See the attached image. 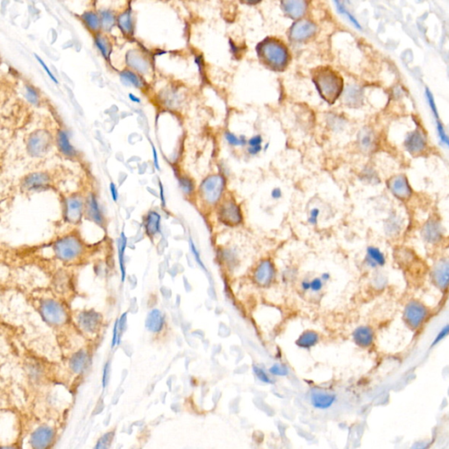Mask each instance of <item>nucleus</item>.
I'll return each instance as SVG.
<instances>
[{"label": "nucleus", "instance_id": "f257e3e1", "mask_svg": "<svg viewBox=\"0 0 449 449\" xmlns=\"http://www.w3.org/2000/svg\"><path fill=\"white\" fill-rule=\"evenodd\" d=\"M316 88L325 102L332 105L343 91V80L332 70L321 69L313 76Z\"/></svg>", "mask_w": 449, "mask_h": 449}, {"label": "nucleus", "instance_id": "f03ea898", "mask_svg": "<svg viewBox=\"0 0 449 449\" xmlns=\"http://www.w3.org/2000/svg\"><path fill=\"white\" fill-rule=\"evenodd\" d=\"M227 179L223 174H212L203 180L199 187V194L202 201L209 207L218 206L221 202L225 190Z\"/></svg>", "mask_w": 449, "mask_h": 449}, {"label": "nucleus", "instance_id": "7ed1b4c3", "mask_svg": "<svg viewBox=\"0 0 449 449\" xmlns=\"http://www.w3.org/2000/svg\"><path fill=\"white\" fill-rule=\"evenodd\" d=\"M258 52L266 64L276 71L283 70L288 64L289 54L286 48L275 40H267L261 43Z\"/></svg>", "mask_w": 449, "mask_h": 449}, {"label": "nucleus", "instance_id": "20e7f679", "mask_svg": "<svg viewBox=\"0 0 449 449\" xmlns=\"http://www.w3.org/2000/svg\"><path fill=\"white\" fill-rule=\"evenodd\" d=\"M217 211L218 219L225 226L235 227L240 226L243 221V212L241 205L235 198L225 196L219 203Z\"/></svg>", "mask_w": 449, "mask_h": 449}, {"label": "nucleus", "instance_id": "39448f33", "mask_svg": "<svg viewBox=\"0 0 449 449\" xmlns=\"http://www.w3.org/2000/svg\"><path fill=\"white\" fill-rule=\"evenodd\" d=\"M56 254L62 260H72L76 258L82 251V245L75 237L68 236L55 245Z\"/></svg>", "mask_w": 449, "mask_h": 449}, {"label": "nucleus", "instance_id": "423d86ee", "mask_svg": "<svg viewBox=\"0 0 449 449\" xmlns=\"http://www.w3.org/2000/svg\"><path fill=\"white\" fill-rule=\"evenodd\" d=\"M43 318L53 325H59L65 320V312L60 304L54 301H47L42 305Z\"/></svg>", "mask_w": 449, "mask_h": 449}, {"label": "nucleus", "instance_id": "0eeeda50", "mask_svg": "<svg viewBox=\"0 0 449 449\" xmlns=\"http://www.w3.org/2000/svg\"><path fill=\"white\" fill-rule=\"evenodd\" d=\"M404 317L412 328H417L426 317V310L417 302H410L407 305Z\"/></svg>", "mask_w": 449, "mask_h": 449}, {"label": "nucleus", "instance_id": "6e6552de", "mask_svg": "<svg viewBox=\"0 0 449 449\" xmlns=\"http://www.w3.org/2000/svg\"><path fill=\"white\" fill-rule=\"evenodd\" d=\"M389 186L393 194L401 200H407L412 194L410 184L408 183L406 177L403 175L393 177L389 182Z\"/></svg>", "mask_w": 449, "mask_h": 449}, {"label": "nucleus", "instance_id": "1a4fd4ad", "mask_svg": "<svg viewBox=\"0 0 449 449\" xmlns=\"http://www.w3.org/2000/svg\"><path fill=\"white\" fill-rule=\"evenodd\" d=\"M404 145H405L407 151H409L413 155H417V154L422 152L425 148L426 139L421 130L416 129L407 135Z\"/></svg>", "mask_w": 449, "mask_h": 449}, {"label": "nucleus", "instance_id": "9d476101", "mask_svg": "<svg viewBox=\"0 0 449 449\" xmlns=\"http://www.w3.org/2000/svg\"><path fill=\"white\" fill-rule=\"evenodd\" d=\"M316 31L315 26L311 22L301 21L294 24L290 30V37L295 41H304L313 36Z\"/></svg>", "mask_w": 449, "mask_h": 449}, {"label": "nucleus", "instance_id": "9b49d317", "mask_svg": "<svg viewBox=\"0 0 449 449\" xmlns=\"http://www.w3.org/2000/svg\"><path fill=\"white\" fill-rule=\"evenodd\" d=\"M274 274L275 269L272 263L269 260H265L260 263L255 270V280L262 285H267L271 282Z\"/></svg>", "mask_w": 449, "mask_h": 449}, {"label": "nucleus", "instance_id": "f8f14e48", "mask_svg": "<svg viewBox=\"0 0 449 449\" xmlns=\"http://www.w3.org/2000/svg\"><path fill=\"white\" fill-rule=\"evenodd\" d=\"M435 282L441 289L449 285V258L441 259L434 269Z\"/></svg>", "mask_w": 449, "mask_h": 449}, {"label": "nucleus", "instance_id": "ddd939ff", "mask_svg": "<svg viewBox=\"0 0 449 449\" xmlns=\"http://www.w3.org/2000/svg\"><path fill=\"white\" fill-rule=\"evenodd\" d=\"M53 436V431L50 428H39L32 435L31 444L36 448H45L52 441Z\"/></svg>", "mask_w": 449, "mask_h": 449}, {"label": "nucleus", "instance_id": "4468645a", "mask_svg": "<svg viewBox=\"0 0 449 449\" xmlns=\"http://www.w3.org/2000/svg\"><path fill=\"white\" fill-rule=\"evenodd\" d=\"M283 8L291 18H300L306 10V3L304 0H283Z\"/></svg>", "mask_w": 449, "mask_h": 449}, {"label": "nucleus", "instance_id": "2eb2a0df", "mask_svg": "<svg viewBox=\"0 0 449 449\" xmlns=\"http://www.w3.org/2000/svg\"><path fill=\"white\" fill-rule=\"evenodd\" d=\"M311 404L317 409L325 410L332 406L335 402L336 396L333 394L323 392V391H315L311 394Z\"/></svg>", "mask_w": 449, "mask_h": 449}, {"label": "nucleus", "instance_id": "dca6fc26", "mask_svg": "<svg viewBox=\"0 0 449 449\" xmlns=\"http://www.w3.org/2000/svg\"><path fill=\"white\" fill-rule=\"evenodd\" d=\"M164 324V318L163 313L159 310H153L149 312L148 318L146 319V327L150 332H158L163 328Z\"/></svg>", "mask_w": 449, "mask_h": 449}, {"label": "nucleus", "instance_id": "f3484780", "mask_svg": "<svg viewBox=\"0 0 449 449\" xmlns=\"http://www.w3.org/2000/svg\"><path fill=\"white\" fill-rule=\"evenodd\" d=\"M354 340L355 343L361 347H368L373 342V332L371 329L361 326L356 329L354 332Z\"/></svg>", "mask_w": 449, "mask_h": 449}, {"label": "nucleus", "instance_id": "a211bd4d", "mask_svg": "<svg viewBox=\"0 0 449 449\" xmlns=\"http://www.w3.org/2000/svg\"><path fill=\"white\" fill-rule=\"evenodd\" d=\"M83 210V203L81 200L77 198H71L68 200L67 203V215L69 220L72 222H77L80 219Z\"/></svg>", "mask_w": 449, "mask_h": 449}, {"label": "nucleus", "instance_id": "6ab92c4d", "mask_svg": "<svg viewBox=\"0 0 449 449\" xmlns=\"http://www.w3.org/2000/svg\"><path fill=\"white\" fill-rule=\"evenodd\" d=\"M80 324L82 326L89 332H95L99 327V315L93 312H85L80 316Z\"/></svg>", "mask_w": 449, "mask_h": 449}, {"label": "nucleus", "instance_id": "aec40b11", "mask_svg": "<svg viewBox=\"0 0 449 449\" xmlns=\"http://www.w3.org/2000/svg\"><path fill=\"white\" fill-rule=\"evenodd\" d=\"M146 230L150 236L156 235L161 230V216L156 212H150L147 217Z\"/></svg>", "mask_w": 449, "mask_h": 449}, {"label": "nucleus", "instance_id": "412c9836", "mask_svg": "<svg viewBox=\"0 0 449 449\" xmlns=\"http://www.w3.org/2000/svg\"><path fill=\"white\" fill-rule=\"evenodd\" d=\"M263 150V138L261 135H253L248 139L247 151L249 156H258Z\"/></svg>", "mask_w": 449, "mask_h": 449}, {"label": "nucleus", "instance_id": "4be33fe9", "mask_svg": "<svg viewBox=\"0 0 449 449\" xmlns=\"http://www.w3.org/2000/svg\"><path fill=\"white\" fill-rule=\"evenodd\" d=\"M29 150L34 155H40L48 146V138L43 135H36L29 142Z\"/></svg>", "mask_w": 449, "mask_h": 449}, {"label": "nucleus", "instance_id": "5701e85b", "mask_svg": "<svg viewBox=\"0 0 449 449\" xmlns=\"http://www.w3.org/2000/svg\"><path fill=\"white\" fill-rule=\"evenodd\" d=\"M224 138L226 140L227 144L231 147L238 148V147H247L248 139L245 135H237L231 131L225 132Z\"/></svg>", "mask_w": 449, "mask_h": 449}, {"label": "nucleus", "instance_id": "b1692460", "mask_svg": "<svg viewBox=\"0 0 449 449\" xmlns=\"http://www.w3.org/2000/svg\"><path fill=\"white\" fill-rule=\"evenodd\" d=\"M49 182V177L46 174L36 173L30 175L26 179V186L29 189H36V188L42 187Z\"/></svg>", "mask_w": 449, "mask_h": 449}, {"label": "nucleus", "instance_id": "393cba45", "mask_svg": "<svg viewBox=\"0 0 449 449\" xmlns=\"http://www.w3.org/2000/svg\"><path fill=\"white\" fill-rule=\"evenodd\" d=\"M318 341V335L314 332H305L297 340L298 347L303 348H310L316 345Z\"/></svg>", "mask_w": 449, "mask_h": 449}, {"label": "nucleus", "instance_id": "a878e982", "mask_svg": "<svg viewBox=\"0 0 449 449\" xmlns=\"http://www.w3.org/2000/svg\"><path fill=\"white\" fill-rule=\"evenodd\" d=\"M58 144H59L61 151L64 153V155L69 156H73L76 155V150L71 145V142H70L69 138H68L67 134L65 132H59V134H58Z\"/></svg>", "mask_w": 449, "mask_h": 449}, {"label": "nucleus", "instance_id": "bb28decb", "mask_svg": "<svg viewBox=\"0 0 449 449\" xmlns=\"http://www.w3.org/2000/svg\"><path fill=\"white\" fill-rule=\"evenodd\" d=\"M368 262L372 266H382L385 264V258L382 252L375 247H369L367 249Z\"/></svg>", "mask_w": 449, "mask_h": 449}, {"label": "nucleus", "instance_id": "cd10ccee", "mask_svg": "<svg viewBox=\"0 0 449 449\" xmlns=\"http://www.w3.org/2000/svg\"><path fill=\"white\" fill-rule=\"evenodd\" d=\"M128 244V239L125 235L124 232L121 233V239L119 240L118 244V252H119V262L121 267V274H122V281L125 280L126 271H125V250Z\"/></svg>", "mask_w": 449, "mask_h": 449}, {"label": "nucleus", "instance_id": "c85d7f7f", "mask_svg": "<svg viewBox=\"0 0 449 449\" xmlns=\"http://www.w3.org/2000/svg\"><path fill=\"white\" fill-rule=\"evenodd\" d=\"M88 209L89 214L92 217V219L95 222L98 223V224H102V213L100 212V209H99V204L97 202V199L93 196H92L91 198H90V200H89Z\"/></svg>", "mask_w": 449, "mask_h": 449}, {"label": "nucleus", "instance_id": "c756f323", "mask_svg": "<svg viewBox=\"0 0 449 449\" xmlns=\"http://www.w3.org/2000/svg\"><path fill=\"white\" fill-rule=\"evenodd\" d=\"M87 355L84 352H79L75 354L71 361V366L75 372H80L85 368L87 364Z\"/></svg>", "mask_w": 449, "mask_h": 449}, {"label": "nucleus", "instance_id": "7c9ffc66", "mask_svg": "<svg viewBox=\"0 0 449 449\" xmlns=\"http://www.w3.org/2000/svg\"><path fill=\"white\" fill-rule=\"evenodd\" d=\"M83 19L89 29H91L92 31L99 30L100 25H101V21L99 20L98 15H95L92 12H89V13H85V15H83Z\"/></svg>", "mask_w": 449, "mask_h": 449}, {"label": "nucleus", "instance_id": "2f4dec72", "mask_svg": "<svg viewBox=\"0 0 449 449\" xmlns=\"http://www.w3.org/2000/svg\"><path fill=\"white\" fill-rule=\"evenodd\" d=\"M95 43L96 45L98 47V49L102 53L104 57L105 58H109L111 51H112V50H111L112 47H111L109 42L106 40V38H104V37H100V36L99 37L98 36L97 39H96Z\"/></svg>", "mask_w": 449, "mask_h": 449}, {"label": "nucleus", "instance_id": "473e14b6", "mask_svg": "<svg viewBox=\"0 0 449 449\" xmlns=\"http://www.w3.org/2000/svg\"><path fill=\"white\" fill-rule=\"evenodd\" d=\"M424 236L429 241H434L438 239L439 236V231L436 224L429 223L426 225L424 229Z\"/></svg>", "mask_w": 449, "mask_h": 449}, {"label": "nucleus", "instance_id": "72a5a7b5", "mask_svg": "<svg viewBox=\"0 0 449 449\" xmlns=\"http://www.w3.org/2000/svg\"><path fill=\"white\" fill-rule=\"evenodd\" d=\"M119 24L121 26V29L126 34H132L133 32V22H132L131 15L128 13H125L121 15L119 18Z\"/></svg>", "mask_w": 449, "mask_h": 449}, {"label": "nucleus", "instance_id": "f704fd0d", "mask_svg": "<svg viewBox=\"0 0 449 449\" xmlns=\"http://www.w3.org/2000/svg\"><path fill=\"white\" fill-rule=\"evenodd\" d=\"M121 78H122L123 81H127L128 84L134 85L137 88H141V87L143 86V83L141 80V78H139L138 76H136L135 73L131 72V71H125V72H123L121 74Z\"/></svg>", "mask_w": 449, "mask_h": 449}, {"label": "nucleus", "instance_id": "c9c22d12", "mask_svg": "<svg viewBox=\"0 0 449 449\" xmlns=\"http://www.w3.org/2000/svg\"><path fill=\"white\" fill-rule=\"evenodd\" d=\"M101 16H102V19L100 21H101V25L103 28L105 30H110L114 27V22H115L114 15L110 12L104 11L101 13Z\"/></svg>", "mask_w": 449, "mask_h": 449}, {"label": "nucleus", "instance_id": "e433bc0d", "mask_svg": "<svg viewBox=\"0 0 449 449\" xmlns=\"http://www.w3.org/2000/svg\"><path fill=\"white\" fill-rule=\"evenodd\" d=\"M344 99H345V103L347 105H348V106H354V105H356L359 102L360 96H359V93H358L356 90L350 89V90H348L345 93Z\"/></svg>", "mask_w": 449, "mask_h": 449}, {"label": "nucleus", "instance_id": "4c0bfd02", "mask_svg": "<svg viewBox=\"0 0 449 449\" xmlns=\"http://www.w3.org/2000/svg\"><path fill=\"white\" fill-rule=\"evenodd\" d=\"M425 98H426L428 106L430 107L433 116H434L436 120H438V109H437V106L435 104L434 98H433V95H432L431 91L428 88H425Z\"/></svg>", "mask_w": 449, "mask_h": 449}, {"label": "nucleus", "instance_id": "58836bf2", "mask_svg": "<svg viewBox=\"0 0 449 449\" xmlns=\"http://www.w3.org/2000/svg\"><path fill=\"white\" fill-rule=\"evenodd\" d=\"M436 128H437V132H438V137L440 139L442 143L445 144L449 149V136L445 132L444 126L442 124L439 120L436 121Z\"/></svg>", "mask_w": 449, "mask_h": 449}, {"label": "nucleus", "instance_id": "ea45409f", "mask_svg": "<svg viewBox=\"0 0 449 449\" xmlns=\"http://www.w3.org/2000/svg\"><path fill=\"white\" fill-rule=\"evenodd\" d=\"M327 124L329 125V127L333 131H337V130H339V129L341 128L343 123H342V121H340V118L337 117V115L333 114V115L329 116L328 120H327Z\"/></svg>", "mask_w": 449, "mask_h": 449}, {"label": "nucleus", "instance_id": "a19ab883", "mask_svg": "<svg viewBox=\"0 0 449 449\" xmlns=\"http://www.w3.org/2000/svg\"><path fill=\"white\" fill-rule=\"evenodd\" d=\"M319 216H320V210L318 207L311 208L308 215L307 222L311 226L318 225Z\"/></svg>", "mask_w": 449, "mask_h": 449}, {"label": "nucleus", "instance_id": "79ce46f5", "mask_svg": "<svg viewBox=\"0 0 449 449\" xmlns=\"http://www.w3.org/2000/svg\"><path fill=\"white\" fill-rule=\"evenodd\" d=\"M253 369L255 372V375L257 376V378L260 381L265 382V383H273L274 382L271 379L269 378V375L266 374V372L262 368H259L257 366H254Z\"/></svg>", "mask_w": 449, "mask_h": 449}, {"label": "nucleus", "instance_id": "37998d69", "mask_svg": "<svg viewBox=\"0 0 449 449\" xmlns=\"http://www.w3.org/2000/svg\"><path fill=\"white\" fill-rule=\"evenodd\" d=\"M269 372L275 375H287L289 374V370L287 368L286 366L282 364L273 365L271 368H269Z\"/></svg>", "mask_w": 449, "mask_h": 449}, {"label": "nucleus", "instance_id": "c03bdc74", "mask_svg": "<svg viewBox=\"0 0 449 449\" xmlns=\"http://www.w3.org/2000/svg\"><path fill=\"white\" fill-rule=\"evenodd\" d=\"M180 185L182 189H183V191L185 193H187V194H190L194 190V184L192 183V181L187 178V177L181 178Z\"/></svg>", "mask_w": 449, "mask_h": 449}, {"label": "nucleus", "instance_id": "a18cd8bd", "mask_svg": "<svg viewBox=\"0 0 449 449\" xmlns=\"http://www.w3.org/2000/svg\"><path fill=\"white\" fill-rule=\"evenodd\" d=\"M360 145L364 149H367L372 145L371 135L368 132H363L359 137Z\"/></svg>", "mask_w": 449, "mask_h": 449}, {"label": "nucleus", "instance_id": "49530a36", "mask_svg": "<svg viewBox=\"0 0 449 449\" xmlns=\"http://www.w3.org/2000/svg\"><path fill=\"white\" fill-rule=\"evenodd\" d=\"M190 248H191L192 255H194V258L195 260H196V262H198V265L200 266L202 269H204L205 271H206L205 264L202 262L201 257H200V255H199V252H198V249L196 248V246H195L194 242L192 241V239H190Z\"/></svg>", "mask_w": 449, "mask_h": 449}, {"label": "nucleus", "instance_id": "de8ad7c7", "mask_svg": "<svg viewBox=\"0 0 449 449\" xmlns=\"http://www.w3.org/2000/svg\"><path fill=\"white\" fill-rule=\"evenodd\" d=\"M449 334V324L448 325H445L443 328L440 330V332H438V335L435 337L434 340L432 341V343H431V347H434L436 346L438 342H440L442 340H444L446 336Z\"/></svg>", "mask_w": 449, "mask_h": 449}, {"label": "nucleus", "instance_id": "09e8293b", "mask_svg": "<svg viewBox=\"0 0 449 449\" xmlns=\"http://www.w3.org/2000/svg\"><path fill=\"white\" fill-rule=\"evenodd\" d=\"M27 99L29 102L32 103L34 105H36L39 102V97L38 94L36 93V91L32 87H27Z\"/></svg>", "mask_w": 449, "mask_h": 449}, {"label": "nucleus", "instance_id": "8fccbe9b", "mask_svg": "<svg viewBox=\"0 0 449 449\" xmlns=\"http://www.w3.org/2000/svg\"><path fill=\"white\" fill-rule=\"evenodd\" d=\"M133 61H134V63H138V64H135V65H133L134 67L136 68L137 70H140V71H142L144 69L148 67V64H147V62L144 61V59H142V57H135V55L134 56H130Z\"/></svg>", "mask_w": 449, "mask_h": 449}, {"label": "nucleus", "instance_id": "3c124183", "mask_svg": "<svg viewBox=\"0 0 449 449\" xmlns=\"http://www.w3.org/2000/svg\"><path fill=\"white\" fill-rule=\"evenodd\" d=\"M113 438H114V433L113 432L106 433V434L103 436L102 438H100L97 447H106L107 445H109L110 442L113 439Z\"/></svg>", "mask_w": 449, "mask_h": 449}, {"label": "nucleus", "instance_id": "603ef678", "mask_svg": "<svg viewBox=\"0 0 449 449\" xmlns=\"http://www.w3.org/2000/svg\"><path fill=\"white\" fill-rule=\"evenodd\" d=\"M36 59H37V60H38V62H39L40 64H41V65H42V67H43V69H44V71H46V73H47V74H48V76H49V77H50V79H51V80H52V81H53L54 83H55V84H58V81H57V78H55V76H54L53 73H52V72H51V71H50V69H49V67H48V66H47L46 64H45V63H44V61H43V59H41V58H40V57H38V56H36Z\"/></svg>", "mask_w": 449, "mask_h": 449}, {"label": "nucleus", "instance_id": "864d4df0", "mask_svg": "<svg viewBox=\"0 0 449 449\" xmlns=\"http://www.w3.org/2000/svg\"><path fill=\"white\" fill-rule=\"evenodd\" d=\"M270 196L274 200H279L283 198V191L280 187L273 188L272 191L270 192Z\"/></svg>", "mask_w": 449, "mask_h": 449}, {"label": "nucleus", "instance_id": "5fc2aeb1", "mask_svg": "<svg viewBox=\"0 0 449 449\" xmlns=\"http://www.w3.org/2000/svg\"><path fill=\"white\" fill-rule=\"evenodd\" d=\"M109 374H110V366L109 363L107 362L106 363V366H105V368H104V373H103V386L104 387H106V384H107V382H108V379H109Z\"/></svg>", "mask_w": 449, "mask_h": 449}, {"label": "nucleus", "instance_id": "6e6d98bb", "mask_svg": "<svg viewBox=\"0 0 449 449\" xmlns=\"http://www.w3.org/2000/svg\"><path fill=\"white\" fill-rule=\"evenodd\" d=\"M322 285H323V283H322L321 279H319V278H315L312 282H311V289L313 291H318V290H321Z\"/></svg>", "mask_w": 449, "mask_h": 449}, {"label": "nucleus", "instance_id": "4d7b16f0", "mask_svg": "<svg viewBox=\"0 0 449 449\" xmlns=\"http://www.w3.org/2000/svg\"><path fill=\"white\" fill-rule=\"evenodd\" d=\"M110 191H111V195H112V198L114 199V201L117 202L119 194H118L117 188H116L114 183H111V184H110Z\"/></svg>", "mask_w": 449, "mask_h": 449}, {"label": "nucleus", "instance_id": "13d9d810", "mask_svg": "<svg viewBox=\"0 0 449 449\" xmlns=\"http://www.w3.org/2000/svg\"><path fill=\"white\" fill-rule=\"evenodd\" d=\"M152 149H153V156H154V163H155V165H156V168H157V170H160L159 168V163H158V157H157V152H156V149L154 145L152 144Z\"/></svg>", "mask_w": 449, "mask_h": 449}, {"label": "nucleus", "instance_id": "bf43d9fd", "mask_svg": "<svg viewBox=\"0 0 449 449\" xmlns=\"http://www.w3.org/2000/svg\"><path fill=\"white\" fill-rule=\"evenodd\" d=\"M159 186L160 192H161V194H160L161 195V199H162V202H163V205H165V198H164V195H163V184H162V183H161V182H160L159 183Z\"/></svg>", "mask_w": 449, "mask_h": 449}, {"label": "nucleus", "instance_id": "052dcab7", "mask_svg": "<svg viewBox=\"0 0 449 449\" xmlns=\"http://www.w3.org/2000/svg\"><path fill=\"white\" fill-rule=\"evenodd\" d=\"M129 99H130V100H131V101H133V102L138 103V104L139 103H141V99H139V98H137V97L134 95V94H132V93H130V94H129Z\"/></svg>", "mask_w": 449, "mask_h": 449}, {"label": "nucleus", "instance_id": "680f3d73", "mask_svg": "<svg viewBox=\"0 0 449 449\" xmlns=\"http://www.w3.org/2000/svg\"><path fill=\"white\" fill-rule=\"evenodd\" d=\"M302 288H303V289L305 290L311 289V283H308V282H303V283H302Z\"/></svg>", "mask_w": 449, "mask_h": 449}, {"label": "nucleus", "instance_id": "e2e57ef3", "mask_svg": "<svg viewBox=\"0 0 449 449\" xmlns=\"http://www.w3.org/2000/svg\"><path fill=\"white\" fill-rule=\"evenodd\" d=\"M321 278L322 279L326 281V280H328L329 278H330V276H329V274H327V273H325V274L322 275Z\"/></svg>", "mask_w": 449, "mask_h": 449}, {"label": "nucleus", "instance_id": "0e129e2a", "mask_svg": "<svg viewBox=\"0 0 449 449\" xmlns=\"http://www.w3.org/2000/svg\"><path fill=\"white\" fill-rule=\"evenodd\" d=\"M243 1L247 2V3H250V4H255V3H257L260 0H243Z\"/></svg>", "mask_w": 449, "mask_h": 449}, {"label": "nucleus", "instance_id": "69168bd1", "mask_svg": "<svg viewBox=\"0 0 449 449\" xmlns=\"http://www.w3.org/2000/svg\"><path fill=\"white\" fill-rule=\"evenodd\" d=\"M269 142H267V143H266V144H264V145H263V150H264V151H267V150H268V149H269Z\"/></svg>", "mask_w": 449, "mask_h": 449}]
</instances>
